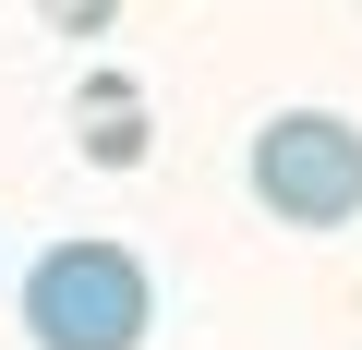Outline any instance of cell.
Here are the masks:
<instances>
[{"mask_svg": "<svg viewBox=\"0 0 362 350\" xmlns=\"http://www.w3.org/2000/svg\"><path fill=\"white\" fill-rule=\"evenodd\" d=\"M157 326V278L121 242H49L25 266V338L37 350H145Z\"/></svg>", "mask_w": 362, "mask_h": 350, "instance_id": "cell-1", "label": "cell"}, {"mask_svg": "<svg viewBox=\"0 0 362 350\" xmlns=\"http://www.w3.org/2000/svg\"><path fill=\"white\" fill-rule=\"evenodd\" d=\"M242 182L278 230H350L362 218V121L338 109H278L242 157Z\"/></svg>", "mask_w": 362, "mask_h": 350, "instance_id": "cell-2", "label": "cell"}, {"mask_svg": "<svg viewBox=\"0 0 362 350\" xmlns=\"http://www.w3.org/2000/svg\"><path fill=\"white\" fill-rule=\"evenodd\" d=\"M73 145H85L97 169H145V85L97 61V73L73 85Z\"/></svg>", "mask_w": 362, "mask_h": 350, "instance_id": "cell-3", "label": "cell"}, {"mask_svg": "<svg viewBox=\"0 0 362 350\" xmlns=\"http://www.w3.org/2000/svg\"><path fill=\"white\" fill-rule=\"evenodd\" d=\"M37 13H49V37H109L121 0H37Z\"/></svg>", "mask_w": 362, "mask_h": 350, "instance_id": "cell-4", "label": "cell"}]
</instances>
